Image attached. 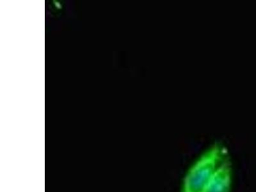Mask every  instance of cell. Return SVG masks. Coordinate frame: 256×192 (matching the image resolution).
Returning a JSON list of instances; mask_svg holds the SVG:
<instances>
[{
  "label": "cell",
  "instance_id": "1",
  "mask_svg": "<svg viewBox=\"0 0 256 192\" xmlns=\"http://www.w3.org/2000/svg\"><path fill=\"white\" fill-rule=\"evenodd\" d=\"M226 157L227 152L220 144L208 148L187 171L182 192H202Z\"/></svg>",
  "mask_w": 256,
  "mask_h": 192
},
{
  "label": "cell",
  "instance_id": "2",
  "mask_svg": "<svg viewBox=\"0 0 256 192\" xmlns=\"http://www.w3.org/2000/svg\"><path fill=\"white\" fill-rule=\"evenodd\" d=\"M232 172V162L227 156L222 162L202 192H230Z\"/></svg>",
  "mask_w": 256,
  "mask_h": 192
}]
</instances>
